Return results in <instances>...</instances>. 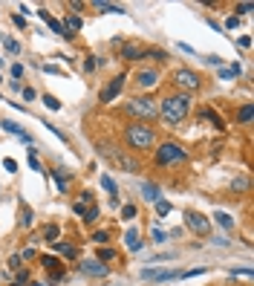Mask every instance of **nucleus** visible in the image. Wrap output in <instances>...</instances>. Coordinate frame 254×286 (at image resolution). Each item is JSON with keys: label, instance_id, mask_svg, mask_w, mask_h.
Returning a JSON list of instances; mask_svg holds the SVG:
<instances>
[{"label": "nucleus", "instance_id": "nucleus-1", "mask_svg": "<svg viewBox=\"0 0 254 286\" xmlns=\"http://www.w3.org/2000/svg\"><path fill=\"white\" fill-rule=\"evenodd\" d=\"M194 110V101H191V96L188 93H170V96H165V99L159 101V116H162V121L165 124H179L182 118H188V113Z\"/></svg>", "mask_w": 254, "mask_h": 286}, {"label": "nucleus", "instance_id": "nucleus-2", "mask_svg": "<svg viewBox=\"0 0 254 286\" xmlns=\"http://www.w3.org/2000/svg\"><path fill=\"white\" fill-rule=\"evenodd\" d=\"M124 142H127L130 151H139V153L153 151L156 148V130L151 124H145V121H130L124 127Z\"/></svg>", "mask_w": 254, "mask_h": 286}, {"label": "nucleus", "instance_id": "nucleus-3", "mask_svg": "<svg viewBox=\"0 0 254 286\" xmlns=\"http://www.w3.org/2000/svg\"><path fill=\"white\" fill-rule=\"evenodd\" d=\"M124 116H130L133 121H151V118H156L159 116V101H153L151 96H142V99H130L124 107Z\"/></svg>", "mask_w": 254, "mask_h": 286}, {"label": "nucleus", "instance_id": "nucleus-4", "mask_svg": "<svg viewBox=\"0 0 254 286\" xmlns=\"http://www.w3.org/2000/svg\"><path fill=\"white\" fill-rule=\"evenodd\" d=\"M153 159H156L159 168H170V165H182V162H188V151L179 145V142H162V145H156Z\"/></svg>", "mask_w": 254, "mask_h": 286}, {"label": "nucleus", "instance_id": "nucleus-5", "mask_svg": "<svg viewBox=\"0 0 254 286\" xmlns=\"http://www.w3.org/2000/svg\"><path fill=\"white\" fill-rule=\"evenodd\" d=\"M173 84H176L179 93H188V96H191V93L200 90L203 81H200V72H194V69H188V67H179L173 72Z\"/></svg>", "mask_w": 254, "mask_h": 286}, {"label": "nucleus", "instance_id": "nucleus-6", "mask_svg": "<svg viewBox=\"0 0 254 286\" xmlns=\"http://www.w3.org/2000/svg\"><path fill=\"white\" fill-rule=\"evenodd\" d=\"M185 226L197 237H208V234H211V220L205 217V214H200V211H194V208H188V211H185Z\"/></svg>", "mask_w": 254, "mask_h": 286}, {"label": "nucleus", "instance_id": "nucleus-7", "mask_svg": "<svg viewBox=\"0 0 254 286\" xmlns=\"http://www.w3.org/2000/svg\"><path fill=\"white\" fill-rule=\"evenodd\" d=\"M99 148H102V153L104 156H107V159H110V162H113V165H119L121 171H127V173H139V162H136V159H130V156H124V153H113V148H110V145H99Z\"/></svg>", "mask_w": 254, "mask_h": 286}, {"label": "nucleus", "instance_id": "nucleus-8", "mask_svg": "<svg viewBox=\"0 0 254 286\" xmlns=\"http://www.w3.org/2000/svg\"><path fill=\"white\" fill-rule=\"evenodd\" d=\"M133 78H136V87H139V90H153V87L162 81L159 69H153V67H142V69L133 75Z\"/></svg>", "mask_w": 254, "mask_h": 286}, {"label": "nucleus", "instance_id": "nucleus-9", "mask_svg": "<svg viewBox=\"0 0 254 286\" xmlns=\"http://www.w3.org/2000/svg\"><path fill=\"white\" fill-rule=\"evenodd\" d=\"M121 90H124V75H113V78H110V81H107V87H104L102 90V96H99V99H102V104H110V101L116 99V96H119Z\"/></svg>", "mask_w": 254, "mask_h": 286}, {"label": "nucleus", "instance_id": "nucleus-10", "mask_svg": "<svg viewBox=\"0 0 254 286\" xmlns=\"http://www.w3.org/2000/svg\"><path fill=\"white\" fill-rule=\"evenodd\" d=\"M41 263H44V269L50 272V284H58V281L64 278V266H61V260H58V257L44 254V257H41Z\"/></svg>", "mask_w": 254, "mask_h": 286}, {"label": "nucleus", "instance_id": "nucleus-11", "mask_svg": "<svg viewBox=\"0 0 254 286\" xmlns=\"http://www.w3.org/2000/svg\"><path fill=\"white\" fill-rule=\"evenodd\" d=\"M81 272H84V275H90V278H107V266H104L102 260H96V257H90V260H84V263H81Z\"/></svg>", "mask_w": 254, "mask_h": 286}, {"label": "nucleus", "instance_id": "nucleus-12", "mask_svg": "<svg viewBox=\"0 0 254 286\" xmlns=\"http://www.w3.org/2000/svg\"><path fill=\"white\" fill-rule=\"evenodd\" d=\"M0 127H3V130H6V133L17 136V139H20V142H26V145H32V136L26 133V130H23V127H20V124H15V121H9V118H3V121H0Z\"/></svg>", "mask_w": 254, "mask_h": 286}, {"label": "nucleus", "instance_id": "nucleus-13", "mask_svg": "<svg viewBox=\"0 0 254 286\" xmlns=\"http://www.w3.org/2000/svg\"><path fill=\"white\" fill-rule=\"evenodd\" d=\"M38 15H41V20H44V23H47V26H50V29H52V32H55V35H61L64 41H72V35H67V32H64V26H61V20H55V17H52L50 12H44V9H41Z\"/></svg>", "mask_w": 254, "mask_h": 286}, {"label": "nucleus", "instance_id": "nucleus-14", "mask_svg": "<svg viewBox=\"0 0 254 286\" xmlns=\"http://www.w3.org/2000/svg\"><path fill=\"white\" fill-rule=\"evenodd\" d=\"M52 249H55V252H61L67 260H75V257H78V249H75L72 243H67V240H55V243H52Z\"/></svg>", "mask_w": 254, "mask_h": 286}, {"label": "nucleus", "instance_id": "nucleus-15", "mask_svg": "<svg viewBox=\"0 0 254 286\" xmlns=\"http://www.w3.org/2000/svg\"><path fill=\"white\" fill-rule=\"evenodd\" d=\"M121 58L124 61H139V58H145V50L139 44H124L121 47Z\"/></svg>", "mask_w": 254, "mask_h": 286}, {"label": "nucleus", "instance_id": "nucleus-16", "mask_svg": "<svg viewBox=\"0 0 254 286\" xmlns=\"http://www.w3.org/2000/svg\"><path fill=\"white\" fill-rule=\"evenodd\" d=\"M61 26H64V32H67V35L75 38V32H81V26H84V23H81V17H78V15H69Z\"/></svg>", "mask_w": 254, "mask_h": 286}, {"label": "nucleus", "instance_id": "nucleus-17", "mask_svg": "<svg viewBox=\"0 0 254 286\" xmlns=\"http://www.w3.org/2000/svg\"><path fill=\"white\" fill-rule=\"evenodd\" d=\"M124 240H127V249H130V252H139V249H142V234H139V229H127Z\"/></svg>", "mask_w": 254, "mask_h": 286}, {"label": "nucleus", "instance_id": "nucleus-18", "mask_svg": "<svg viewBox=\"0 0 254 286\" xmlns=\"http://www.w3.org/2000/svg\"><path fill=\"white\" fill-rule=\"evenodd\" d=\"M142 197L148 202H156L162 197V191H159V185H153V182H142Z\"/></svg>", "mask_w": 254, "mask_h": 286}, {"label": "nucleus", "instance_id": "nucleus-19", "mask_svg": "<svg viewBox=\"0 0 254 286\" xmlns=\"http://www.w3.org/2000/svg\"><path fill=\"white\" fill-rule=\"evenodd\" d=\"M211 223H217V226H220V229H225V231H231V229H234V217H231V214H225V211H217Z\"/></svg>", "mask_w": 254, "mask_h": 286}, {"label": "nucleus", "instance_id": "nucleus-20", "mask_svg": "<svg viewBox=\"0 0 254 286\" xmlns=\"http://www.w3.org/2000/svg\"><path fill=\"white\" fill-rule=\"evenodd\" d=\"M200 116H203V118H208V121H211V124L217 127V130H225V121H222V118L217 116V113H214L211 107H203V110H200Z\"/></svg>", "mask_w": 254, "mask_h": 286}, {"label": "nucleus", "instance_id": "nucleus-21", "mask_svg": "<svg viewBox=\"0 0 254 286\" xmlns=\"http://www.w3.org/2000/svg\"><path fill=\"white\" fill-rule=\"evenodd\" d=\"M93 6H96V9H102V12H110V15H124V6H116V3H107V0H96Z\"/></svg>", "mask_w": 254, "mask_h": 286}, {"label": "nucleus", "instance_id": "nucleus-22", "mask_svg": "<svg viewBox=\"0 0 254 286\" xmlns=\"http://www.w3.org/2000/svg\"><path fill=\"white\" fill-rule=\"evenodd\" d=\"M17 226H20V229H29V226H32V208H29V205H20V214H17Z\"/></svg>", "mask_w": 254, "mask_h": 286}, {"label": "nucleus", "instance_id": "nucleus-23", "mask_svg": "<svg viewBox=\"0 0 254 286\" xmlns=\"http://www.w3.org/2000/svg\"><path fill=\"white\" fill-rule=\"evenodd\" d=\"M102 188L110 194V197H113V200H119V188H116V182H113V176H107V173H104V176H102Z\"/></svg>", "mask_w": 254, "mask_h": 286}, {"label": "nucleus", "instance_id": "nucleus-24", "mask_svg": "<svg viewBox=\"0 0 254 286\" xmlns=\"http://www.w3.org/2000/svg\"><path fill=\"white\" fill-rule=\"evenodd\" d=\"M58 237H61V229H58L55 223H50V226L44 229V240H47V243H50V246H52V243H55Z\"/></svg>", "mask_w": 254, "mask_h": 286}, {"label": "nucleus", "instance_id": "nucleus-25", "mask_svg": "<svg viewBox=\"0 0 254 286\" xmlns=\"http://www.w3.org/2000/svg\"><path fill=\"white\" fill-rule=\"evenodd\" d=\"M252 104H243V107H240V113H237V121L240 124H249V121H252Z\"/></svg>", "mask_w": 254, "mask_h": 286}, {"label": "nucleus", "instance_id": "nucleus-26", "mask_svg": "<svg viewBox=\"0 0 254 286\" xmlns=\"http://www.w3.org/2000/svg\"><path fill=\"white\" fill-rule=\"evenodd\" d=\"M52 179L58 182V188H61V191H67V185H69V176L64 173V171H55V173H52Z\"/></svg>", "mask_w": 254, "mask_h": 286}, {"label": "nucleus", "instance_id": "nucleus-27", "mask_svg": "<svg viewBox=\"0 0 254 286\" xmlns=\"http://www.w3.org/2000/svg\"><path fill=\"white\" fill-rule=\"evenodd\" d=\"M231 188H234L237 194H243V191H249V176H237V179L231 182Z\"/></svg>", "mask_w": 254, "mask_h": 286}, {"label": "nucleus", "instance_id": "nucleus-28", "mask_svg": "<svg viewBox=\"0 0 254 286\" xmlns=\"http://www.w3.org/2000/svg\"><path fill=\"white\" fill-rule=\"evenodd\" d=\"M0 41H3V47H6L9 52H20V44H17V41H12L9 35H0Z\"/></svg>", "mask_w": 254, "mask_h": 286}, {"label": "nucleus", "instance_id": "nucleus-29", "mask_svg": "<svg viewBox=\"0 0 254 286\" xmlns=\"http://www.w3.org/2000/svg\"><path fill=\"white\" fill-rule=\"evenodd\" d=\"M156 214H159V217H168L170 214V202L168 200H156Z\"/></svg>", "mask_w": 254, "mask_h": 286}, {"label": "nucleus", "instance_id": "nucleus-30", "mask_svg": "<svg viewBox=\"0 0 254 286\" xmlns=\"http://www.w3.org/2000/svg\"><path fill=\"white\" fill-rule=\"evenodd\" d=\"M15 284H20V286H29L32 284V275H29V269H17V281Z\"/></svg>", "mask_w": 254, "mask_h": 286}, {"label": "nucleus", "instance_id": "nucleus-31", "mask_svg": "<svg viewBox=\"0 0 254 286\" xmlns=\"http://www.w3.org/2000/svg\"><path fill=\"white\" fill-rule=\"evenodd\" d=\"M99 220V205H90L84 211V223H96Z\"/></svg>", "mask_w": 254, "mask_h": 286}, {"label": "nucleus", "instance_id": "nucleus-32", "mask_svg": "<svg viewBox=\"0 0 254 286\" xmlns=\"http://www.w3.org/2000/svg\"><path fill=\"white\" fill-rule=\"evenodd\" d=\"M240 75V64H234V67H228V69H220V78H237Z\"/></svg>", "mask_w": 254, "mask_h": 286}, {"label": "nucleus", "instance_id": "nucleus-33", "mask_svg": "<svg viewBox=\"0 0 254 286\" xmlns=\"http://www.w3.org/2000/svg\"><path fill=\"white\" fill-rule=\"evenodd\" d=\"M44 104H47V107H50V110H61V101L55 99V96H50V93H47V96H44Z\"/></svg>", "mask_w": 254, "mask_h": 286}, {"label": "nucleus", "instance_id": "nucleus-34", "mask_svg": "<svg viewBox=\"0 0 254 286\" xmlns=\"http://www.w3.org/2000/svg\"><path fill=\"white\" fill-rule=\"evenodd\" d=\"M159 275H162V269H145L142 272V281H156Z\"/></svg>", "mask_w": 254, "mask_h": 286}, {"label": "nucleus", "instance_id": "nucleus-35", "mask_svg": "<svg viewBox=\"0 0 254 286\" xmlns=\"http://www.w3.org/2000/svg\"><path fill=\"white\" fill-rule=\"evenodd\" d=\"M113 257H116V252H113V249H102L96 260H102V263H107V260H113Z\"/></svg>", "mask_w": 254, "mask_h": 286}, {"label": "nucleus", "instance_id": "nucleus-36", "mask_svg": "<svg viewBox=\"0 0 254 286\" xmlns=\"http://www.w3.org/2000/svg\"><path fill=\"white\" fill-rule=\"evenodd\" d=\"M9 269H23V260H20V254H12V257H9Z\"/></svg>", "mask_w": 254, "mask_h": 286}, {"label": "nucleus", "instance_id": "nucleus-37", "mask_svg": "<svg viewBox=\"0 0 254 286\" xmlns=\"http://www.w3.org/2000/svg\"><path fill=\"white\" fill-rule=\"evenodd\" d=\"M145 55H151L156 61H165V58H168V52H162V50H145Z\"/></svg>", "mask_w": 254, "mask_h": 286}, {"label": "nucleus", "instance_id": "nucleus-38", "mask_svg": "<svg viewBox=\"0 0 254 286\" xmlns=\"http://www.w3.org/2000/svg\"><path fill=\"white\" fill-rule=\"evenodd\" d=\"M121 217H124V220H133L136 217V205H124V208H121Z\"/></svg>", "mask_w": 254, "mask_h": 286}, {"label": "nucleus", "instance_id": "nucleus-39", "mask_svg": "<svg viewBox=\"0 0 254 286\" xmlns=\"http://www.w3.org/2000/svg\"><path fill=\"white\" fill-rule=\"evenodd\" d=\"M99 67V61H96V58H93V55H90V58H87L84 61V72H93V69Z\"/></svg>", "mask_w": 254, "mask_h": 286}, {"label": "nucleus", "instance_id": "nucleus-40", "mask_svg": "<svg viewBox=\"0 0 254 286\" xmlns=\"http://www.w3.org/2000/svg\"><path fill=\"white\" fill-rule=\"evenodd\" d=\"M12 78H15V81L23 78V64H15V67H12Z\"/></svg>", "mask_w": 254, "mask_h": 286}, {"label": "nucleus", "instance_id": "nucleus-41", "mask_svg": "<svg viewBox=\"0 0 254 286\" xmlns=\"http://www.w3.org/2000/svg\"><path fill=\"white\" fill-rule=\"evenodd\" d=\"M107 240H110L107 231H96V234H93V243H107Z\"/></svg>", "mask_w": 254, "mask_h": 286}, {"label": "nucleus", "instance_id": "nucleus-42", "mask_svg": "<svg viewBox=\"0 0 254 286\" xmlns=\"http://www.w3.org/2000/svg\"><path fill=\"white\" fill-rule=\"evenodd\" d=\"M35 257H38L35 249H23V252H20V260H35Z\"/></svg>", "mask_w": 254, "mask_h": 286}, {"label": "nucleus", "instance_id": "nucleus-43", "mask_svg": "<svg viewBox=\"0 0 254 286\" xmlns=\"http://www.w3.org/2000/svg\"><path fill=\"white\" fill-rule=\"evenodd\" d=\"M153 240H156V243H165V240H168V234H165L162 229H153Z\"/></svg>", "mask_w": 254, "mask_h": 286}, {"label": "nucleus", "instance_id": "nucleus-44", "mask_svg": "<svg viewBox=\"0 0 254 286\" xmlns=\"http://www.w3.org/2000/svg\"><path fill=\"white\" fill-rule=\"evenodd\" d=\"M3 168L9 171V173H15V171H17V162H15V159H3Z\"/></svg>", "mask_w": 254, "mask_h": 286}, {"label": "nucleus", "instance_id": "nucleus-45", "mask_svg": "<svg viewBox=\"0 0 254 286\" xmlns=\"http://www.w3.org/2000/svg\"><path fill=\"white\" fill-rule=\"evenodd\" d=\"M231 275H243V278H252V275H254V269H249V266H246V269H234Z\"/></svg>", "mask_w": 254, "mask_h": 286}, {"label": "nucleus", "instance_id": "nucleus-46", "mask_svg": "<svg viewBox=\"0 0 254 286\" xmlns=\"http://www.w3.org/2000/svg\"><path fill=\"white\" fill-rule=\"evenodd\" d=\"M237 44L243 47V50H249V47H252V38H249V35H243V38H240Z\"/></svg>", "mask_w": 254, "mask_h": 286}, {"label": "nucleus", "instance_id": "nucleus-47", "mask_svg": "<svg viewBox=\"0 0 254 286\" xmlns=\"http://www.w3.org/2000/svg\"><path fill=\"white\" fill-rule=\"evenodd\" d=\"M237 23H240V17L234 15V17H228V20H225V26H228V29H237Z\"/></svg>", "mask_w": 254, "mask_h": 286}, {"label": "nucleus", "instance_id": "nucleus-48", "mask_svg": "<svg viewBox=\"0 0 254 286\" xmlns=\"http://www.w3.org/2000/svg\"><path fill=\"white\" fill-rule=\"evenodd\" d=\"M15 26H17V29H26V17L15 15Z\"/></svg>", "mask_w": 254, "mask_h": 286}, {"label": "nucleus", "instance_id": "nucleus-49", "mask_svg": "<svg viewBox=\"0 0 254 286\" xmlns=\"http://www.w3.org/2000/svg\"><path fill=\"white\" fill-rule=\"evenodd\" d=\"M237 12H240V15H246V12H252V3H240V6H237Z\"/></svg>", "mask_w": 254, "mask_h": 286}, {"label": "nucleus", "instance_id": "nucleus-50", "mask_svg": "<svg viewBox=\"0 0 254 286\" xmlns=\"http://www.w3.org/2000/svg\"><path fill=\"white\" fill-rule=\"evenodd\" d=\"M23 99H26V101L35 99V90H32V87H26V90H23Z\"/></svg>", "mask_w": 254, "mask_h": 286}, {"label": "nucleus", "instance_id": "nucleus-51", "mask_svg": "<svg viewBox=\"0 0 254 286\" xmlns=\"http://www.w3.org/2000/svg\"><path fill=\"white\" fill-rule=\"evenodd\" d=\"M69 9H72V12H81V9H84V3H81V0H75V3H69Z\"/></svg>", "mask_w": 254, "mask_h": 286}, {"label": "nucleus", "instance_id": "nucleus-52", "mask_svg": "<svg viewBox=\"0 0 254 286\" xmlns=\"http://www.w3.org/2000/svg\"><path fill=\"white\" fill-rule=\"evenodd\" d=\"M29 168H32V171H41V165H38V159H35V156H29Z\"/></svg>", "mask_w": 254, "mask_h": 286}, {"label": "nucleus", "instance_id": "nucleus-53", "mask_svg": "<svg viewBox=\"0 0 254 286\" xmlns=\"http://www.w3.org/2000/svg\"><path fill=\"white\" fill-rule=\"evenodd\" d=\"M32 286H44V284H32Z\"/></svg>", "mask_w": 254, "mask_h": 286}, {"label": "nucleus", "instance_id": "nucleus-54", "mask_svg": "<svg viewBox=\"0 0 254 286\" xmlns=\"http://www.w3.org/2000/svg\"><path fill=\"white\" fill-rule=\"evenodd\" d=\"M12 286H20V284H12Z\"/></svg>", "mask_w": 254, "mask_h": 286}]
</instances>
